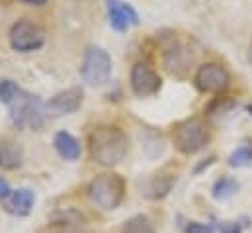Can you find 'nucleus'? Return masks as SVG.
Here are the masks:
<instances>
[{"instance_id": "1a4fd4ad", "label": "nucleus", "mask_w": 252, "mask_h": 233, "mask_svg": "<svg viewBox=\"0 0 252 233\" xmlns=\"http://www.w3.org/2000/svg\"><path fill=\"white\" fill-rule=\"evenodd\" d=\"M84 100V92L80 86H70L64 88L61 92H57L55 96H51L45 104H43V112L51 117H61L74 114Z\"/></svg>"}, {"instance_id": "ddd939ff", "label": "nucleus", "mask_w": 252, "mask_h": 233, "mask_svg": "<svg viewBox=\"0 0 252 233\" xmlns=\"http://www.w3.org/2000/svg\"><path fill=\"white\" fill-rule=\"evenodd\" d=\"M53 145L64 161H76L80 157V143L68 131H59L53 139Z\"/></svg>"}, {"instance_id": "a211bd4d", "label": "nucleus", "mask_w": 252, "mask_h": 233, "mask_svg": "<svg viewBox=\"0 0 252 233\" xmlns=\"http://www.w3.org/2000/svg\"><path fill=\"white\" fill-rule=\"evenodd\" d=\"M122 233H155V230H153V226H151V222L147 218L135 216L124 226Z\"/></svg>"}, {"instance_id": "b1692460", "label": "nucleus", "mask_w": 252, "mask_h": 233, "mask_svg": "<svg viewBox=\"0 0 252 233\" xmlns=\"http://www.w3.org/2000/svg\"><path fill=\"white\" fill-rule=\"evenodd\" d=\"M211 163H213V157H209V159H205V163H201V165H199V167L195 169V173H199L201 169H207V167H209Z\"/></svg>"}, {"instance_id": "6ab92c4d", "label": "nucleus", "mask_w": 252, "mask_h": 233, "mask_svg": "<svg viewBox=\"0 0 252 233\" xmlns=\"http://www.w3.org/2000/svg\"><path fill=\"white\" fill-rule=\"evenodd\" d=\"M233 106H235V100H231V98H215V100L209 104V108H207V114H209V116L225 114V112H229Z\"/></svg>"}, {"instance_id": "f8f14e48", "label": "nucleus", "mask_w": 252, "mask_h": 233, "mask_svg": "<svg viewBox=\"0 0 252 233\" xmlns=\"http://www.w3.org/2000/svg\"><path fill=\"white\" fill-rule=\"evenodd\" d=\"M24 163V149L14 139H0V169L16 171Z\"/></svg>"}, {"instance_id": "9d476101", "label": "nucleus", "mask_w": 252, "mask_h": 233, "mask_svg": "<svg viewBox=\"0 0 252 233\" xmlns=\"http://www.w3.org/2000/svg\"><path fill=\"white\" fill-rule=\"evenodd\" d=\"M106 2H108V18L112 30L127 32L129 28L139 24V14L129 2L124 0H106Z\"/></svg>"}, {"instance_id": "bb28decb", "label": "nucleus", "mask_w": 252, "mask_h": 233, "mask_svg": "<svg viewBox=\"0 0 252 233\" xmlns=\"http://www.w3.org/2000/svg\"><path fill=\"white\" fill-rule=\"evenodd\" d=\"M61 233H80V232H72V230H64V232H61Z\"/></svg>"}, {"instance_id": "cd10ccee", "label": "nucleus", "mask_w": 252, "mask_h": 233, "mask_svg": "<svg viewBox=\"0 0 252 233\" xmlns=\"http://www.w3.org/2000/svg\"><path fill=\"white\" fill-rule=\"evenodd\" d=\"M247 110H249V112H251V114H252V102H251V104H249V106H247Z\"/></svg>"}, {"instance_id": "412c9836", "label": "nucleus", "mask_w": 252, "mask_h": 233, "mask_svg": "<svg viewBox=\"0 0 252 233\" xmlns=\"http://www.w3.org/2000/svg\"><path fill=\"white\" fill-rule=\"evenodd\" d=\"M186 233H213V228L209 224H197V222H189Z\"/></svg>"}, {"instance_id": "6e6552de", "label": "nucleus", "mask_w": 252, "mask_h": 233, "mask_svg": "<svg viewBox=\"0 0 252 233\" xmlns=\"http://www.w3.org/2000/svg\"><path fill=\"white\" fill-rule=\"evenodd\" d=\"M231 82V75L229 71L219 65V63H205L195 71L193 77V84L197 86V90L213 94V92H223Z\"/></svg>"}, {"instance_id": "f257e3e1", "label": "nucleus", "mask_w": 252, "mask_h": 233, "mask_svg": "<svg viewBox=\"0 0 252 233\" xmlns=\"http://www.w3.org/2000/svg\"><path fill=\"white\" fill-rule=\"evenodd\" d=\"M88 149L94 163L102 167H116L127 155L129 141L118 125H98L88 135Z\"/></svg>"}, {"instance_id": "0eeeda50", "label": "nucleus", "mask_w": 252, "mask_h": 233, "mask_svg": "<svg viewBox=\"0 0 252 233\" xmlns=\"http://www.w3.org/2000/svg\"><path fill=\"white\" fill-rule=\"evenodd\" d=\"M129 86L135 96L151 98V96L158 94V90L162 86V78L147 61H137L129 73Z\"/></svg>"}, {"instance_id": "39448f33", "label": "nucleus", "mask_w": 252, "mask_h": 233, "mask_svg": "<svg viewBox=\"0 0 252 233\" xmlns=\"http://www.w3.org/2000/svg\"><path fill=\"white\" fill-rule=\"evenodd\" d=\"M8 43L18 53L37 51L45 45V30L30 20H18L8 34Z\"/></svg>"}, {"instance_id": "2eb2a0df", "label": "nucleus", "mask_w": 252, "mask_h": 233, "mask_svg": "<svg viewBox=\"0 0 252 233\" xmlns=\"http://www.w3.org/2000/svg\"><path fill=\"white\" fill-rule=\"evenodd\" d=\"M237 190H239V182H237L233 176H221V178L213 184L211 194H213L215 200H227V198H231Z\"/></svg>"}, {"instance_id": "4be33fe9", "label": "nucleus", "mask_w": 252, "mask_h": 233, "mask_svg": "<svg viewBox=\"0 0 252 233\" xmlns=\"http://www.w3.org/2000/svg\"><path fill=\"white\" fill-rule=\"evenodd\" d=\"M243 228L239 222H221L219 224V233H241Z\"/></svg>"}, {"instance_id": "20e7f679", "label": "nucleus", "mask_w": 252, "mask_h": 233, "mask_svg": "<svg viewBox=\"0 0 252 233\" xmlns=\"http://www.w3.org/2000/svg\"><path fill=\"white\" fill-rule=\"evenodd\" d=\"M80 77L90 86H102L112 77V57L106 49L92 45L86 49L82 65H80Z\"/></svg>"}, {"instance_id": "9b49d317", "label": "nucleus", "mask_w": 252, "mask_h": 233, "mask_svg": "<svg viewBox=\"0 0 252 233\" xmlns=\"http://www.w3.org/2000/svg\"><path fill=\"white\" fill-rule=\"evenodd\" d=\"M0 204L12 216H28L35 204V196L30 188H18V190H12Z\"/></svg>"}, {"instance_id": "4468645a", "label": "nucleus", "mask_w": 252, "mask_h": 233, "mask_svg": "<svg viewBox=\"0 0 252 233\" xmlns=\"http://www.w3.org/2000/svg\"><path fill=\"white\" fill-rule=\"evenodd\" d=\"M172 184H174V176H155V178L147 184L145 196L151 198V200H160V198H164V196L170 192Z\"/></svg>"}, {"instance_id": "dca6fc26", "label": "nucleus", "mask_w": 252, "mask_h": 233, "mask_svg": "<svg viewBox=\"0 0 252 233\" xmlns=\"http://www.w3.org/2000/svg\"><path fill=\"white\" fill-rule=\"evenodd\" d=\"M22 92H24V90H22L14 80H10V78L0 80V102H2V104H6V106L14 104V102L22 96Z\"/></svg>"}, {"instance_id": "7ed1b4c3", "label": "nucleus", "mask_w": 252, "mask_h": 233, "mask_svg": "<svg viewBox=\"0 0 252 233\" xmlns=\"http://www.w3.org/2000/svg\"><path fill=\"white\" fill-rule=\"evenodd\" d=\"M172 137H174V145L178 151H182L184 155H193L197 151H201L207 141H209V129L205 125L203 119L199 117H189L180 121L174 131H172Z\"/></svg>"}, {"instance_id": "423d86ee", "label": "nucleus", "mask_w": 252, "mask_h": 233, "mask_svg": "<svg viewBox=\"0 0 252 233\" xmlns=\"http://www.w3.org/2000/svg\"><path fill=\"white\" fill-rule=\"evenodd\" d=\"M10 110V121L22 129V127H32L39 129L43 125V104L37 96L30 92H22V96L8 106Z\"/></svg>"}, {"instance_id": "aec40b11", "label": "nucleus", "mask_w": 252, "mask_h": 233, "mask_svg": "<svg viewBox=\"0 0 252 233\" xmlns=\"http://www.w3.org/2000/svg\"><path fill=\"white\" fill-rule=\"evenodd\" d=\"M84 220V216L76 210H64V212H59L55 216V222L59 226H72V224H80Z\"/></svg>"}, {"instance_id": "f3484780", "label": "nucleus", "mask_w": 252, "mask_h": 233, "mask_svg": "<svg viewBox=\"0 0 252 233\" xmlns=\"http://www.w3.org/2000/svg\"><path fill=\"white\" fill-rule=\"evenodd\" d=\"M229 165L235 167V169H241V167H249V165H252V141L251 143H245L243 147H239L237 151L231 153V157H229Z\"/></svg>"}, {"instance_id": "5701e85b", "label": "nucleus", "mask_w": 252, "mask_h": 233, "mask_svg": "<svg viewBox=\"0 0 252 233\" xmlns=\"http://www.w3.org/2000/svg\"><path fill=\"white\" fill-rule=\"evenodd\" d=\"M12 192V188H10V184H8V180L4 178V176H0V202L8 196Z\"/></svg>"}, {"instance_id": "a878e982", "label": "nucleus", "mask_w": 252, "mask_h": 233, "mask_svg": "<svg viewBox=\"0 0 252 233\" xmlns=\"http://www.w3.org/2000/svg\"><path fill=\"white\" fill-rule=\"evenodd\" d=\"M249 63L252 65V38H251V43H249Z\"/></svg>"}, {"instance_id": "f03ea898", "label": "nucleus", "mask_w": 252, "mask_h": 233, "mask_svg": "<svg viewBox=\"0 0 252 233\" xmlns=\"http://www.w3.org/2000/svg\"><path fill=\"white\" fill-rule=\"evenodd\" d=\"M90 200L102 210H116L126 196V182L116 173L98 175L88 184Z\"/></svg>"}, {"instance_id": "393cba45", "label": "nucleus", "mask_w": 252, "mask_h": 233, "mask_svg": "<svg viewBox=\"0 0 252 233\" xmlns=\"http://www.w3.org/2000/svg\"><path fill=\"white\" fill-rule=\"evenodd\" d=\"M22 2H26V4H33V6H41V4H45L47 0H22Z\"/></svg>"}]
</instances>
